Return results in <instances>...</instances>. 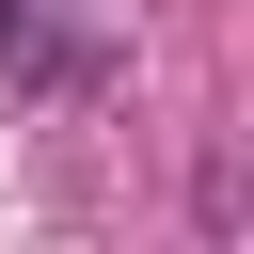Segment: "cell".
Listing matches in <instances>:
<instances>
[{
	"mask_svg": "<svg viewBox=\"0 0 254 254\" xmlns=\"http://www.w3.org/2000/svg\"><path fill=\"white\" fill-rule=\"evenodd\" d=\"M95 64H111V48H95V16H79V0H32V16H16V48H0V79H16V95H79Z\"/></svg>",
	"mask_w": 254,
	"mask_h": 254,
	"instance_id": "cell-1",
	"label": "cell"
},
{
	"mask_svg": "<svg viewBox=\"0 0 254 254\" xmlns=\"http://www.w3.org/2000/svg\"><path fill=\"white\" fill-rule=\"evenodd\" d=\"M190 206H206V238H238V222H254V159L206 143V190H190Z\"/></svg>",
	"mask_w": 254,
	"mask_h": 254,
	"instance_id": "cell-2",
	"label": "cell"
}]
</instances>
